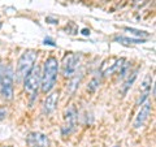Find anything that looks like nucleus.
<instances>
[{"mask_svg": "<svg viewBox=\"0 0 156 147\" xmlns=\"http://www.w3.org/2000/svg\"><path fill=\"white\" fill-rule=\"evenodd\" d=\"M57 72H58V61L56 57H48L44 61L42 73V80H41V90L43 92H50L53 86L56 85L57 80Z\"/></svg>", "mask_w": 156, "mask_h": 147, "instance_id": "nucleus-1", "label": "nucleus"}, {"mask_svg": "<svg viewBox=\"0 0 156 147\" xmlns=\"http://www.w3.org/2000/svg\"><path fill=\"white\" fill-rule=\"evenodd\" d=\"M37 56H38V53L34 50H27L21 55V57L18 59L17 69H16V80L17 81H22L23 78L26 77V74L34 66Z\"/></svg>", "mask_w": 156, "mask_h": 147, "instance_id": "nucleus-2", "label": "nucleus"}, {"mask_svg": "<svg viewBox=\"0 0 156 147\" xmlns=\"http://www.w3.org/2000/svg\"><path fill=\"white\" fill-rule=\"evenodd\" d=\"M41 80H42V69L39 65H34L30 72L23 78V87L29 92H35L38 87L41 86Z\"/></svg>", "mask_w": 156, "mask_h": 147, "instance_id": "nucleus-3", "label": "nucleus"}, {"mask_svg": "<svg viewBox=\"0 0 156 147\" xmlns=\"http://www.w3.org/2000/svg\"><path fill=\"white\" fill-rule=\"evenodd\" d=\"M0 94L3 99L12 100L13 99V70L12 66H7L3 78L0 81Z\"/></svg>", "mask_w": 156, "mask_h": 147, "instance_id": "nucleus-4", "label": "nucleus"}, {"mask_svg": "<svg viewBox=\"0 0 156 147\" xmlns=\"http://www.w3.org/2000/svg\"><path fill=\"white\" fill-rule=\"evenodd\" d=\"M78 66H80V56L76 53H68L62 63V74L64 77H74Z\"/></svg>", "mask_w": 156, "mask_h": 147, "instance_id": "nucleus-5", "label": "nucleus"}, {"mask_svg": "<svg viewBox=\"0 0 156 147\" xmlns=\"http://www.w3.org/2000/svg\"><path fill=\"white\" fill-rule=\"evenodd\" d=\"M125 61H126L125 59H117V57H111V59H108V60H105L103 63V65L100 66L101 76L107 77L109 74H113V73L119 72L121 69V66L124 65Z\"/></svg>", "mask_w": 156, "mask_h": 147, "instance_id": "nucleus-6", "label": "nucleus"}, {"mask_svg": "<svg viewBox=\"0 0 156 147\" xmlns=\"http://www.w3.org/2000/svg\"><path fill=\"white\" fill-rule=\"evenodd\" d=\"M76 124H77V111L74 107H70L65 112V125L62 128V134L64 135L70 134L74 130Z\"/></svg>", "mask_w": 156, "mask_h": 147, "instance_id": "nucleus-7", "label": "nucleus"}, {"mask_svg": "<svg viewBox=\"0 0 156 147\" xmlns=\"http://www.w3.org/2000/svg\"><path fill=\"white\" fill-rule=\"evenodd\" d=\"M151 109H152V107H151V103L147 100V102H144L142 107H140V111H139V113L138 116L135 117V120H134V128H140V126H143V124L146 121H147L148 119V116L151 113Z\"/></svg>", "mask_w": 156, "mask_h": 147, "instance_id": "nucleus-8", "label": "nucleus"}, {"mask_svg": "<svg viewBox=\"0 0 156 147\" xmlns=\"http://www.w3.org/2000/svg\"><path fill=\"white\" fill-rule=\"evenodd\" d=\"M27 143L31 147H48L50 141L43 133H30L27 137Z\"/></svg>", "mask_w": 156, "mask_h": 147, "instance_id": "nucleus-9", "label": "nucleus"}, {"mask_svg": "<svg viewBox=\"0 0 156 147\" xmlns=\"http://www.w3.org/2000/svg\"><path fill=\"white\" fill-rule=\"evenodd\" d=\"M151 85H152V77H151L150 74H147L144 77V80L142 81V83H140V87H139L140 96H139V99L136 100V104H138V106L143 104L144 100L148 98L150 91H151Z\"/></svg>", "mask_w": 156, "mask_h": 147, "instance_id": "nucleus-10", "label": "nucleus"}, {"mask_svg": "<svg viewBox=\"0 0 156 147\" xmlns=\"http://www.w3.org/2000/svg\"><path fill=\"white\" fill-rule=\"evenodd\" d=\"M57 100H58V92H56V91L51 92V94L46 98L44 103H43V112L47 115L53 112V109H55L57 106Z\"/></svg>", "mask_w": 156, "mask_h": 147, "instance_id": "nucleus-11", "label": "nucleus"}, {"mask_svg": "<svg viewBox=\"0 0 156 147\" xmlns=\"http://www.w3.org/2000/svg\"><path fill=\"white\" fill-rule=\"evenodd\" d=\"M115 42H119L121 45H139V43H144V39L139 38H128V37H116Z\"/></svg>", "mask_w": 156, "mask_h": 147, "instance_id": "nucleus-12", "label": "nucleus"}, {"mask_svg": "<svg viewBox=\"0 0 156 147\" xmlns=\"http://www.w3.org/2000/svg\"><path fill=\"white\" fill-rule=\"evenodd\" d=\"M136 76H138V70L133 72V73H131V74H130V77H128V80L125 81L124 86H122V92H124V94H126V92H128V90L130 89L131 86H133L134 81L136 80Z\"/></svg>", "mask_w": 156, "mask_h": 147, "instance_id": "nucleus-13", "label": "nucleus"}, {"mask_svg": "<svg viewBox=\"0 0 156 147\" xmlns=\"http://www.w3.org/2000/svg\"><path fill=\"white\" fill-rule=\"evenodd\" d=\"M125 31H128V33H131L135 37H138L140 39V37L142 38H147L150 34L147 31H143V30H138V29H134V27H125Z\"/></svg>", "mask_w": 156, "mask_h": 147, "instance_id": "nucleus-14", "label": "nucleus"}, {"mask_svg": "<svg viewBox=\"0 0 156 147\" xmlns=\"http://www.w3.org/2000/svg\"><path fill=\"white\" fill-rule=\"evenodd\" d=\"M99 85H100V80L98 77H94L92 80L89 82V85H87V90H89L90 92H94L98 87H99Z\"/></svg>", "mask_w": 156, "mask_h": 147, "instance_id": "nucleus-15", "label": "nucleus"}, {"mask_svg": "<svg viewBox=\"0 0 156 147\" xmlns=\"http://www.w3.org/2000/svg\"><path fill=\"white\" fill-rule=\"evenodd\" d=\"M81 78H82L81 74H80V76H74V77H73V80H72L70 83H69V89H70V91H74V90L77 89V86H78V83H80Z\"/></svg>", "mask_w": 156, "mask_h": 147, "instance_id": "nucleus-16", "label": "nucleus"}, {"mask_svg": "<svg viewBox=\"0 0 156 147\" xmlns=\"http://www.w3.org/2000/svg\"><path fill=\"white\" fill-rule=\"evenodd\" d=\"M7 117V109L3 108V107H0V121L4 120Z\"/></svg>", "mask_w": 156, "mask_h": 147, "instance_id": "nucleus-17", "label": "nucleus"}, {"mask_svg": "<svg viewBox=\"0 0 156 147\" xmlns=\"http://www.w3.org/2000/svg\"><path fill=\"white\" fill-rule=\"evenodd\" d=\"M44 45H48V46H56V45H55V42H53L52 39H47V38L44 39Z\"/></svg>", "mask_w": 156, "mask_h": 147, "instance_id": "nucleus-18", "label": "nucleus"}, {"mask_svg": "<svg viewBox=\"0 0 156 147\" xmlns=\"http://www.w3.org/2000/svg\"><path fill=\"white\" fill-rule=\"evenodd\" d=\"M4 72H5V66H4L3 64H0V81H2V78H3Z\"/></svg>", "mask_w": 156, "mask_h": 147, "instance_id": "nucleus-19", "label": "nucleus"}, {"mask_svg": "<svg viewBox=\"0 0 156 147\" xmlns=\"http://www.w3.org/2000/svg\"><path fill=\"white\" fill-rule=\"evenodd\" d=\"M82 34H83V35H90V30H87V29H83V30H82Z\"/></svg>", "mask_w": 156, "mask_h": 147, "instance_id": "nucleus-20", "label": "nucleus"}, {"mask_svg": "<svg viewBox=\"0 0 156 147\" xmlns=\"http://www.w3.org/2000/svg\"><path fill=\"white\" fill-rule=\"evenodd\" d=\"M0 29H2V22H0Z\"/></svg>", "mask_w": 156, "mask_h": 147, "instance_id": "nucleus-21", "label": "nucleus"}, {"mask_svg": "<svg viewBox=\"0 0 156 147\" xmlns=\"http://www.w3.org/2000/svg\"><path fill=\"white\" fill-rule=\"evenodd\" d=\"M113 147H120V146H113Z\"/></svg>", "mask_w": 156, "mask_h": 147, "instance_id": "nucleus-22", "label": "nucleus"}, {"mask_svg": "<svg viewBox=\"0 0 156 147\" xmlns=\"http://www.w3.org/2000/svg\"><path fill=\"white\" fill-rule=\"evenodd\" d=\"M7 147H11V146H7Z\"/></svg>", "mask_w": 156, "mask_h": 147, "instance_id": "nucleus-23", "label": "nucleus"}]
</instances>
